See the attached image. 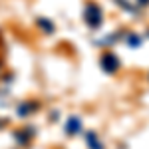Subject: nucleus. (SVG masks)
<instances>
[{"mask_svg":"<svg viewBox=\"0 0 149 149\" xmlns=\"http://www.w3.org/2000/svg\"><path fill=\"white\" fill-rule=\"evenodd\" d=\"M36 109H38V103H22V105H18L16 113L20 115V117H26L30 111H36Z\"/></svg>","mask_w":149,"mask_h":149,"instance_id":"6","label":"nucleus"},{"mask_svg":"<svg viewBox=\"0 0 149 149\" xmlns=\"http://www.w3.org/2000/svg\"><path fill=\"white\" fill-rule=\"evenodd\" d=\"M86 143H88L90 149H103L102 141L97 139V135H95L93 131H88V133H86Z\"/></svg>","mask_w":149,"mask_h":149,"instance_id":"4","label":"nucleus"},{"mask_svg":"<svg viewBox=\"0 0 149 149\" xmlns=\"http://www.w3.org/2000/svg\"><path fill=\"white\" fill-rule=\"evenodd\" d=\"M137 2H139V6H147L149 4V0H137Z\"/></svg>","mask_w":149,"mask_h":149,"instance_id":"10","label":"nucleus"},{"mask_svg":"<svg viewBox=\"0 0 149 149\" xmlns=\"http://www.w3.org/2000/svg\"><path fill=\"white\" fill-rule=\"evenodd\" d=\"M84 22L88 24V28H92V30L102 28L103 12L95 2H88V4H86V8H84Z\"/></svg>","mask_w":149,"mask_h":149,"instance_id":"1","label":"nucleus"},{"mask_svg":"<svg viewBox=\"0 0 149 149\" xmlns=\"http://www.w3.org/2000/svg\"><path fill=\"white\" fill-rule=\"evenodd\" d=\"M36 24H38L44 32H48V34H52V32H54V22H50V20H46V18H38Z\"/></svg>","mask_w":149,"mask_h":149,"instance_id":"7","label":"nucleus"},{"mask_svg":"<svg viewBox=\"0 0 149 149\" xmlns=\"http://www.w3.org/2000/svg\"><path fill=\"white\" fill-rule=\"evenodd\" d=\"M30 135H32V129L28 127L26 131H16V133H14V139H16L20 145H28V143H30Z\"/></svg>","mask_w":149,"mask_h":149,"instance_id":"5","label":"nucleus"},{"mask_svg":"<svg viewBox=\"0 0 149 149\" xmlns=\"http://www.w3.org/2000/svg\"><path fill=\"white\" fill-rule=\"evenodd\" d=\"M125 42H127V46H131V48H137L139 44H141V36H137V34H127Z\"/></svg>","mask_w":149,"mask_h":149,"instance_id":"8","label":"nucleus"},{"mask_svg":"<svg viewBox=\"0 0 149 149\" xmlns=\"http://www.w3.org/2000/svg\"><path fill=\"white\" fill-rule=\"evenodd\" d=\"M66 133L68 135H78L81 131V121L80 117H76V115H72V117H68V121H66Z\"/></svg>","mask_w":149,"mask_h":149,"instance_id":"3","label":"nucleus"},{"mask_svg":"<svg viewBox=\"0 0 149 149\" xmlns=\"http://www.w3.org/2000/svg\"><path fill=\"white\" fill-rule=\"evenodd\" d=\"M115 2H117V4H119V6H121V8H123V10L125 12H133V14H135V8H133V6H131V4H129V2H127V0H115Z\"/></svg>","mask_w":149,"mask_h":149,"instance_id":"9","label":"nucleus"},{"mask_svg":"<svg viewBox=\"0 0 149 149\" xmlns=\"http://www.w3.org/2000/svg\"><path fill=\"white\" fill-rule=\"evenodd\" d=\"M100 66H102V70L105 72V74H115V72L119 70V60H117L115 54L105 52V54L100 58Z\"/></svg>","mask_w":149,"mask_h":149,"instance_id":"2","label":"nucleus"}]
</instances>
